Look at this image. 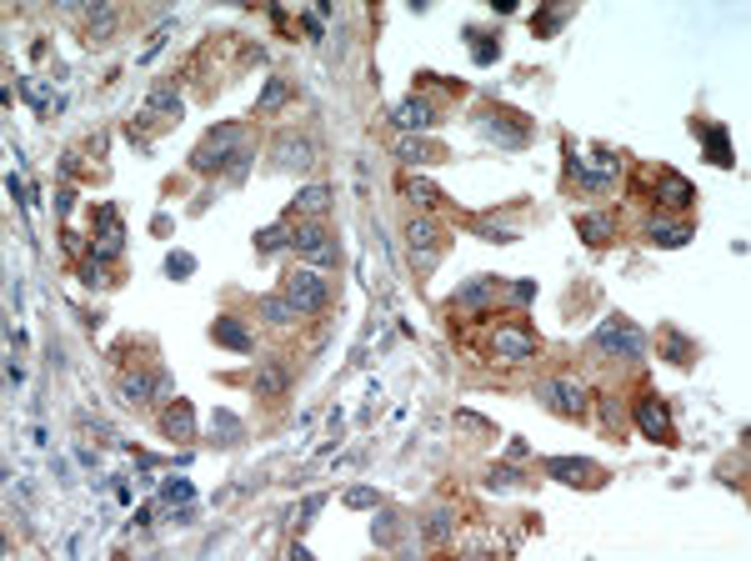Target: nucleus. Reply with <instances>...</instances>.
I'll return each instance as SVG.
<instances>
[{
    "instance_id": "obj_26",
    "label": "nucleus",
    "mask_w": 751,
    "mask_h": 561,
    "mask_svg": "<svg viewBox=\"0 0 751 561\" xmlns=\"http://www.w3.org/2000/svg\"><path fill=\"white\" fill-rule=\"evenodd\" d=\"M286 101H291V81H266V91L256 95V111L270 116V111H281Z\"/></svg>"
},
{
    "instance_id": "obj_6",
    "label": "nucleus",
    "mask_w": 751,
    "mask_h": 561,
    "mask_svg": "<svg viewBox=\"0 0 751 561\" xmlns=\"http://www.w3.org/2000/svg\"><path fill=\"white\" fill-rule=\"evenodd\" d=\"M536 331H526L521 321H506V326H496V336H491V351H496V361H526V356H536Z\"/></svg>"
},
{
    "instance_id": "obj_3",
    "label": "nucleus",
    "mask_w": 751,
    "mask_h": 561,
    "mask_svg": "<svg viewBox=\"0 0 751 561\" xmlns=\"http://www.w3.org/2000/svg\"><path fill=\"white\" fill-rule=\"evenodd\" d=\"M596 346L611 351V356H626V361H641L646 356V336L626 321V316H606L596 326Z\"/></svg>"
},
{
    "instance_id": "obj_16",
    "label": "nucleus",
    "mask_w": 751,
    "mask_h": 561,
    "mask_svg": "<svg viewBox=\"0 0 751 561\" xmlns=\"http://www.w3.org/2000/svg\"><path fill=\"white\" fill-rule=\"evenodd\" d=\"M251 386H256L261 401H281L286 391H291V371H286L281 361H261V366H256V381H251Z\"/></svg>"
},
{
    "instance_id": "obj_28",
    "label": "nucleus",
    "mask_w": 751,
    "mask_h": 561,
    "mask_svg": "<svg viewBox=\"0 0 751 561\" xmlns=\"http://www.w3.org/2000/svg\"><path fill=\"white\" fill-rule=\"evenodd\" d=\"M281 245H291V231H286V226H266V231H256V256H276Z\"/></svg>"
},
{
    "instance_id": "obj_5",
    "label": "nucleus",
    "mask_w": 751,
    "mask_h": 561,
    "mask_svg": "<svg viewBox=\"0 0 751 561\" xmlns=\"http://www.w3.org/2000/svg\"><path fill=\"white\" fill-rule=\"evenodd\" d=\"M291 245H296V256L316 261V266H336V236H331L321 221H301L291 231Z\"/></svg>"
},
{
    "instance_id": "obj_41",
    "label": "nucleus",
    "mask_w": 751,
    "mask_h": 561,
    "mask_svg": "<svg viewBox=\"0 0 751 561\" xmlns=\"http://www.w3.org/2000/svg\"><path fill=\"white\" fill-rule=\"evenodd\" d=\"M346 506L366 512V506H376V491H371V486H351V491H346Z\"/></svg>"
},
{
    "instance_id": "obj_35",
    "label": "nucleus",
    "mask_w": 751,
    "mask_h": 561,
    "mask_svg": "<svg viewBox=\"0 0 751 561\" xmlns=\"http://www.w3.org/2000/svg\"><path fill=\"white\" fill-rule=\"evenodd\" d=\"M81 286H91V291H101V286H110L106 266H101V261H81Z\"/></svg>"
},
{
    "instance_id": "obj_31",
    "label": "nucleus",
    "mask_w": 751,
    "mask_h": 561,
    "mask_svg": "<svg viewBox=\"0 0 751 561\" xmlns=\"http://www.w3.org/2000/svg\"><path fill=\"white\" fill-rule=\"evenodd\" d=\"M466 40H471V60H476V66H491L496 50H501V46H491V35H482V31H466Z\"/></svg>"
},
{
    "instance_id": "obj_9",
    "label": "nucleus",
    "mask_w": 751,
    "mask_h": 561,
    "mask_svg": "<svg viewBox=\"0 0 751 561\" xmlns=\"http://www.w3.org/2000/svg\"><path fill=\"white\" fill-rule=\"evenodd\" d=\"M391 120H396L401 136H421V130L436 126V105L426 95H406L401 105H391Z\"/></svg>"
},
{
    "instance_id": "obj_22",
    "label": "nucleus",
    "mask_w": 751,
    "mask_h": 561,
    "mask_svg": "<svg viewBox=\"0 0 751 561\" xmlns=\"http://www.w3.org/2000/svg\"><path fill=\"white\" fill-rule=\"evenodd\" d=\"M692 130H702L706 161H711V165H731V136H727V126H692Z\"/></svg>"
},
{
    "instance_id": "obj_37",
    "label": "nucleus",
    "mask_w": 751,
    "mask_h": 561,
    "mask_svg": "<svg viewBox=\"0 0 751 561\" xmlns=\"http://www.w3.org/2000/svg\"><path fill=\"white\" fill-rule=\"evenodd\" d=\"M190 271H196V256H186V251H171V256H165V276H171V280L190 276Z\"/></svg>"
},
{
    "instance_id": "obj_14",
    "label": "nucleus",
    "mask_w": 751,
    "mask_h": 561,
    "mask_svg": "<svg viewBox=\"0 0 751 561\" xmlns=\"http://www.w3.org/2000/svg\"><path fill=\"white\" fill-rule=\"evenodd\" d=\"M406 245H411V266L431 271L436 266V226L431 221H411L406 226Z\"/></svg>"
},
{
    "instance_id": "obj_36",
    "label": "nucleus",
    "mask_w": 751,
    "mask_h": 561,
    "mask_svg": "<svg viewBox=\"0 0 751 561\" xmlns=\"http://www.w3.org/2000/svg\"><path fill=\"white\" fill-rule=\"evenodd\" d=\"M446 531H451V512L441 506V512L426 516V537H431V541H446Z\"/></svg>"
},
{
    "instance_id": "obj_18",
    "label": "nucleus",
    "mask_w": 751,
    "mask_h": 561,
    "mask_svg": "<svg viewBox=\"0 0 751 561\" xmlns=\"http://www.w3.org/2000/svg\"><path fill=\"white\" fill-rule=\"evenodd\" d=\"M646 241H651V245H667V251H676V245L692 241V226H686V221H661V216H651V221H646Z\"/></svg>"
},
{
    "instance_id": "obj_11",
    "label": "nucleus",
    "mask_w": 751,
    "mask_h": 561,
    "mask_svg": "<svg viewBox=\"0 0 751 561\" xmlns=\"http://www.w3.org/2000/svg\"><path fill=\"white\" fill-rule=\"evenodd\" d=\"M270 156H276V165H281V171H305V165H316V146H311L305 136H291V130H286V136H276Z\"/></svg>"
},
{
    "instance_id": "obj_39",
    "label": "nucleus",
    "mask_w": 751,
    "mask_h": 561,
    "mask_svg": "<svg viewBox=\"0 0 751 561\" xmlns=\"http://www.w3.org/2000/svg\"><path fill=\"white\" fill-rule=\"evenodd\" d=\"M371 537L381 541V547H391V541H396V516L381 512V516H376V526H371Z\"/></svg>"
},
{
    "instance_id": "obj_34",
    "label": "nucleus",
    "mask_w": 751,
    "mask_h": 561,
    "mask_svg": "<svg viewBox=\"0 0 751 561\" xmlns=\"http://www.w3.org/2000/svg\"><path fill=\"white\" fill-rule=\"evenodd\" d=\"M211 432L221 436V446H231L235 436H241V421L231 416V411H216V421H211Z\"/></svg>"
},
{
    "instance_id": "obj_43",
    "label": "nucleus",
    "mask_w": 751,
    "mask_h": 561,
    "mask_svg": "<svg viewBox=\"0 0 751 561\" xmlns=\"http://www.w3.org/2000/svg\"><path fill=\"white\" fill-rule=\"evenodd\" d=\"M246 165H251V151H235V161L225 165V175H231V181H241V175H246Z\"/></svg>"
},
{
    "instance_id": "obj_4",
    "label": "nucleus",
    "mask_w": 751,
    "mask_h": 561,
    "mask_svg": "<svg viewBox=\"0 0 751 561\" xmlns=\"http://www.w3.org/2000/svg\"><path fill=\"white\" fill-rule=\"evenodd\" d=\"M536 396L546 401L556 416H571V421L587 416V386L571 381V376H561V381H541V386H536Z\"/></svg>"
},
{
    "instance_id": "obj_30",
    "label": "nucleus",
    "mask_w": 751,
    "mask_h": 561,
    "mask_svg": "<svg viewBox=\"0 0 751 561\" xmlns=\"http://www.w3.org/2000/svg\"><path fill=\"white\" fill-rule=\"evenodd\" d=\"M406 196H411L416 206H441V200H446L441 191L431 186V181H421V175H411V181H406Z\"/></svg>"
},
{
    "instance_id": "obj_12",
    "label": "nucleus",
    "mask_w": 751,
    "mask_h": 561,
    "mask_svg": "<svg viewBox=\"0 0 751 561\" xmlns=\"http://www.w3.org/2000/svg\"><path fill=\"white\" fill-rule=\"evenodd\" d=\"M101 231L91 236V261H116L120 256V241H126V231H120V221H116V210L110 206H101Z\"/></svg>"
},
{
    "instance_id": "obj_13",
    "label": "nucleus",
    "mask_w": 751,
    "mask_h": 561,
    "mask_svg": "<svg viewBox=\"0 0 751 561\" xmlns=\"http://www.w3.org/2000/svg\"><path fill=\"white\" fill-rule=\"evenodd\" d=\"M161 436L165 441H190V436H196V411H190V401L176 396L161 411Z\"/></svg>"
},
{
    "instance_id": "obj_10",
    "label": "nucleus",
    "mask_w": 751,
    "mask_h": 561,
    "mask_svg": "<svg viewBox=\"0 0 751 561\" xmlns=\"http://www.w3.org/2000/svg\"><path fill=\"white\" fill-rule=\"evenodd\" d=\"M546 476L566 481V486H596L601 467H591L587 456H552V461H546Z\"/></svg>"
},
{
    "instance_id": "obj_40",
    "label": "nucleus",
    "mask_w": 751,
    "mask_h": 561,
    "mask_svg": "<svg viewBox=\"0 0 751 561\" xmlns=\"http://www.w3.org/2000/svg\"><path fill=\"white\" fill-rule=\"evenodd\" d=\"M566 15H571V11H546V15H536V21H531V31H536V35H552L556 25L566 21Z\"/></svg>"
},
{
    "instance_id": "obj_1",
    "label": "nucleus",
    "mask_w": 751,
    "mask_h": 561,
    "mask_svg": "<svg viewBox=\"0 0 751 561\" xmlns=\"http://www.w3.org/2000/svg\"><path fill=\"white\" fill-rule=\"evenodd\" d=\"M281 296L301 316H316V311H326V301H331V280L321 276V271H311V266H296V271H286Z\"/></svg>"
},
{
    "instance_id": "obj_24",
    "label": "nucleus",
    "mask_w": 751,
    "mask_h": 561,
    "mask_svg": "<svg viewBox=\"0 0 751 561\" xmlns=\"http://www.w3.org/2000/svg\"><path fill=\"white\" fill-rule=\"evenodd\" d=\"M491 296H496V276H476L466 291H456V301H451V306H461V311H476V306H486Z\"/></svg>"
},
{
    "instance_id": "obj_19",
    "label": "nucleus",
    "mask_w": 751,
    "mask_h": 561,
    "mask_svg": "<svg viewBox=\"0 0 751 561\" xmlns=\"http://www.w3.org/2000/svg\"><path fill=\"white\" fill-rule=\"evenodd\" d=\"M211 341L216 346H225V351H251L256 341H251V331L235 321V316H216L211 321Z\"/></svg>"
},
{
    "instance_id": "obj_7",
    "label": "nucleus",
    "mask_w": 751,
    "mask_h": 561,
    "mask_svg": "<svg viewBox=\"0 0 751 561\" xmlns=\"http://www.w3.org/2000/svg\"><path fill=\"white\" fill-rule=\"evenodd\" d=\"M531 120L517 116V111H482V136L501 140V146H526L531 140Z\"/></svg>"
},
{
    "instance_id": "obj_2",
    "label": "nucleus",
    "mask_w": 751,
    "mask_h": 561,
    "mask_svg": "<svg viewBox=\"0 0 751 561\" xmlns=\"http://www.w3.org/2000/svg\"><path fill=\"white\" fill-rule=\"evenodd\" d=\"M235 140H241V126H221V130H211V136L200 140L196 151H190V171H200V175L225 171V165L235 161Z\"/></svg>"
},
{
    "instance_id": "obj_15",
    "label": "nucleus",
    "mask_w": 751,
    "mask_h": 561,
    "mask_svg": "<svg viewBox=\"0 0 751 561\" xmlns=\"http://www.w3.org/2000/svg\"><path fill=\"white\" fill-rule=\"evenodd\" d=\"M396 161H406V165H436V161H446V151L436 146V140H421V136H396Z\"/></svg>"
},
{
    "instance_id": "obj_23",
    "label": "nucleus",
    "mask_w": 751,
    "mask_h": 561,
    "mask_svg": "<svg viewBox=\"0 0 751 561\" xmlns=\"http://www.w3.org/2000/svg\"><path fill=\"white\" fill-rule=\"evenodd\" d=\"M576 231H581V241L606 245L611 236H616V216H611V210H601V216H581V221H576Z\"/></svg>"
},
{
    "instance_id": "obj_38",
    "label": "nucleus",
    "mask_w": 751,
    "mask_h": 561,
    "mask_svg": "<svg viewBox=\"0 0 751 561\" xmlns=\"http://www.w3.org/2000/svg\"><path fill=\"white\" fill-rule=\"evenodd\" d=\"M116 31V11H101V15H91V46H101L106 35Z\"/></svg>"
},
{
    "instance_id": "obj_32",
    "label": "nucleus",
    "mask_w": 751,
    "mask_h": 561,
    "mask_svg": "<svg viewBox=\"0 0 751 561\" xmlns=\"http://www.w3.org/2000/svg\"><path fill=\"white\" fill-rule=\"evenodd\" d=\"M190 496H196V491H190V481H181V476H165V481H161V502H165V506H176V502L186 506Z\"/></svg>"
},
{
    "instance_id": "obj_42",
    "label": "nucleus",
    "mask_w": 751,
    "mask_h": 561,
    "mask_svg": "<svg viewBox=\"0 0 751 561\" xmlns=\"http://www.w3.org/2000/svg\"><path fill=\"white\" fill-rule=\"evenodd\" d=\"M601 416H606V426H611V432H622V421H626V411H622V406H616V396H606V401H601Z\"/></svg>"
},
{
    "instance_id": "obj_17",
    "label": "nucleus",
    "mask_w": 751,
    "mask_h": 561,
    "mask_svg": "<svg viewBox=\"0 0 751 561\" xmlns=\"http://www.w3.org/2000/svg\"><path fill=\"white\" fill-rule=\"evenodd\" d=\"M657 200H661V206H671V210H686L696 200V186L686 181V175H676V171H661L657 175Z\"/></svg>"
},
{
    "instance_id": "obj_25",
    "label": "nucleus",
    "mask_w": 751,
    "mask_h": 561,
    "mask_svg": "<svg viewBox=\"0 0 751 561\" xmlns=\"http://www.w3.org/2000/svg\"><path fill=\"white\" fill-rule=\"evenodd\" d=\"M256 311H261V321H270V326H291L296 316H301L291 301H286V296H261Z\"/></svg>"
},
{
    "instance_id": "obj_8",
    "label": "nucleus",
    "mask_w": 751,
    "mask_h": 561,
    "mask_svg": "<svg viewBox=\"0 0 751 561\" xmlns=\"http://www.w3.org/2000/svg\"><path fill=\"white\" fill-rule=\"evenodd\" d=\"M636 426H641L646 441H661V446L676 441V432H671V411H667V401H661V396H641V401H636Z\"/></svg>"
},
{
    "instance_id": "obj_29",
    "label": "nucleus",
    "mask_w": 751,
    "mask_h": 561,
    "mask_svg": "<svg viewBox=\"0 0 751 561\" xmlns=\"http://www.w3.org/2000/svg\"><path fill=\"white\" fill-rule=\"evenodd\" d=\"M692 356H696V346L681 331H667V361L671 366H692Z\"/></svg>"
},
{
    "instance_id": "obj_45",
    "label": "nucleus",
    "mask_w": 751,
    "mask_h": 561,
    "mask_svg": "<svg viewBox=\"0 0 751 561\" xmlns=\"http://www.w3.org/2000/svg\"><path fill=\"white\" fill-rule=\"evenodd\" d=\"M482 236H486V241H496V245H506V241H517V236L506 231V226H482Z\"/></svg>"
},
{
    "instance_id": "obj_27",
    "label": "nucleus",
    "mask_w": 751,
    "mask_h": 561,
    "mask_svg": "<svg viewBox=\"0 0 751 561\" xmlns=\"http://www.w3.org/2000/svg\"><path fill=\"white\" fill-rule=\"evenodd\" d=\"M326 206H331V186H305L301 196H296V210H301V216H321Z\"/></svg>"
},
{
    "instance_id": "obj_44",
    "label": "nucleus",
    "mask_w": 751,
    "mask_h": 561,
    "mask_svg": "<svg viewBox=\"0 0 751 561\" xmlns=\"http://www.w3.org/2000/svg\"><path fill=\"white\" fill-rule=\"evenodd\" d=\"M531 296H536V280H517V286H511V301H521V306H526Z\"/></svg>"
},
{
    "instance_id": "obj_33",
    "label": "nucleus",
    "mask_w": 751,
    "mask_h": 561,
    "mask_svg": "<svg viewBox=\"0 0 751 561\" xmlns=\"http://www.w3.org/2000/svg\"><path fill=\"white\" fill-rule=\"evenodd\" d=\"M486 486H491V491H511V486H521V471L517 467H491V471H486Z\"/></svg>"
},
{
    "instance_id": "obj_21",
    "label": "nucleus",
    "mask_w": 751,
    "mask_h": 561,
    "mask_svg": "<svg viewBox=\"0 0 751 561\" xmlns=\"http://www.w3.org/2000/svg\"><path fill=\"white\" fill-rule=\"evenodd\" d=\"M155 386L161 381H151L146 371H126L120 376V401H126V406H146V401L155 396Z\"/></svg>"
},
{
    "instance_id": "obj_20",
    "label": "nucleus",
    "mask_w": 751,
    "mask_h": 561,
    "mask_svg": "<svg viewBox=\"0 0 751 561\" xmlns=\"http://www.w3.org/2000/svg\"><path fill=\"white\" fill-rule=\"evenodd\" d=\"M155 116L181 120V91L176 85H155V91L146 95V120H155Z\"/></svg>"
},
{
    "instance_id": "obj_46",
    "label": "nucleus",
    "mask_w": 751,
    "mask_h": 561,
    "mask_svg": "<svg viewBox=\"0 0 751 561\" xmlns=\"http://www.w3.org/2000/svg\"><path fill=\"white\" fill-rule=\"evenodd\" d=\"M321 502H326V496H305V502H301V526H305V521H311V516L321 512Z\"/></svg>"
}]
</instances>
